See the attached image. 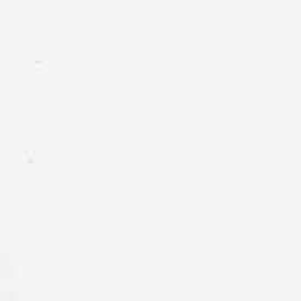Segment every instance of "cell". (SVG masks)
Wrapping results in <instances>:
<instances>
[{
    "mask_svg": "<svg viewBox=\"0 0 301 301\" xmlns=\"http://www.w3.org/2000/svg\"><path fill=\"white\" fill-rule=\"evenodd\" d=\"M35 69L39 72H45L47 70V61H37L35 63Z\"/></svg>",
    "mask_w": 301,
    "mask_h": 301,
    "instance_id": "cell-1",
    "label": "cell"
}]
</instances>
